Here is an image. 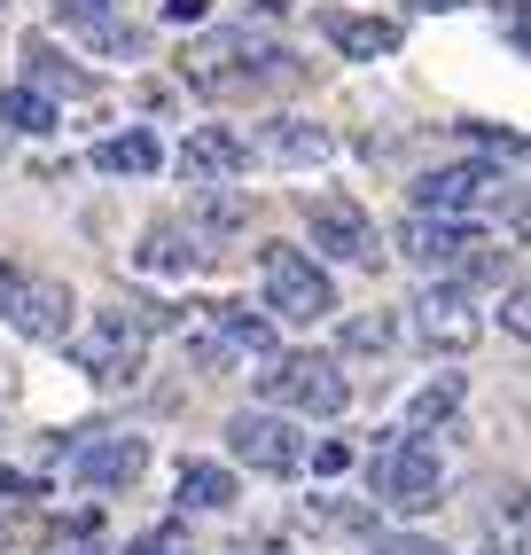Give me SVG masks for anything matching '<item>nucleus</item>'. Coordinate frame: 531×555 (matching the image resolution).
<instances>
[{
	"label": "nucleus",
	"instance_id": "b1692460",
	"mask_svg": "<svg viewBox=\"0 0 531 555\" xmlns=\"http://www.w3.org/2000/svg\"><path fill=\"white\" fill-rule=\"evenodd\" d=\"M391 337H399L391 313H345V328H336V345H345V352H391Z\"/></svg>",
	"mask_w": 531,
	"mask_h": 555
},
{
	"label": "nucleus",
	"instance_id": "6e6552de",
	"mask_svg": "<svg viewBox=\"0 0 531 555\" xmlns=\"http://www.w3.org/2000/svg\"><path fill=\"white\" fill-rule=\"evenodd\" d=\"M306 228H313V250H321V258H336V267H375V258H384V235H375L367 204H360V196H345V189L306 196Z\"/></svg>",
	"mask_w": 531,
	"mask_h": 555
},
{
	"label": "nucleus",
	"instance_id": "20e7f679",
	"mask_svg": "<svg viewBox=\"0 0 531 555\" xmlns=\"http://www.w3.org/2000/svg\"><path fill=\"white\" fill-rule=\"evenodd\" d=\"M48 454H63L87 493H126L148 469V438H133V430H55Z\"/></svg>",
	"mask_w": 531,
	"mask_h": 555
},
{
	"label": "nucleus",
	"instance_id": "5701e85b",
	"mask_svg": "<svg viewBox=\"0 0 531 555\" xmlns=\"http://www.w3.org/2000/svg\"><path fill=\"white\" fill-rule=\"evenodd\" d=\"M313 532H375V501H306Z\"/></svg>",
	"mask_w": 531,
	"mask_h": 555
},
{
	"label": "nucleus",
	"instance_id": "4c0bfd02",
	"mask_svg": "<svg viewBox=\"0 0 531 555\" xmlns=\"http://www.w3.org/2000/svg\"><path fill=\"white\" fill-rule=\"evenodd\" d=\"M0 9H9V0H0Z\"/></svg>",
	"mask_w": 531,
	"mask_h": 555
},
{
	"label": "nucleus",
	"instance_id": "f3484780",
	"mask_svg": "<svg viewBox=\"0 0 531 555\" xmlns=\"http://www.w3.org/2000/svg\"><path fill=\"white\" fill-rule=\"evenodd\" d=\"M211 328H219V345L226 352H250V360H274V321L250 313V306H204Z\"/></svg>",
	"mask_w": 531,
	"mask_h": 555
},
{
	"label": "nucleus",
	"instance_id": "ddd939ff",
	"mask_svg": "<svg viewBox=\"0 0 531 555\" xmlns=\"http://www.w3.org/2000/svg\"><path fill=\"white\" fill-rule=\"evenodd\" d=\"M211 258H219V250L187 228V219H157V228L141 235L133 267H141V274H196V267H211Z\"/></svg>",
	"mask_w": 531,
	"mask_h": 555
},
{
	"label": "nucleus",
	"instance_id": "f8f14e48",
	"mask_svg": "<svg viewBox=\"0 0 531 555\" xmlns=\"http://www.w3.org/2000/svg\"><path fill=\"white\" fill-rule=\"evenodd\" d=\"M414 328H423V345L430 352H469L477 337H484V321H477V306H469V289H453V282H438L423 306H414Z\"/></svg>",
	"mask_w": 531,
	"mask_h": 555
},
{
	"label": "nucleus",
	"instance_id": "a878e982",
	"mask_svg": "<svg viewBox=\"0 0 531 555\" xmlns=\"http://www.w3.org/2000/svg\"><path fill=\"white\" fill-rule=\"evenodd\" d=\"M367 555H445L430 532H391V525H375L367 532Z\"/></svg>",
	"mask_w": 531,
	"mask_h": 555
},
{
	"label": "nucleus",
	"instance_id": "9d476101",
	"mask_svg": "<svg viewBox=\"0 0 531 555\" xmlns=\"http://www.w3.org/2000/svg\"><path fill=\"white\" fill-rule=\"evenodd\" d=\"M226 454H235L243 469H258V477H297L306 469V438H297V423L289 415H274V406H243L235 423H226Z\"/></svg>",
	"mask_w": 531,
	"mask_h": 555
},
{
	"label": "nucleus",
	"instance_id": "c756f323",
	"mask_svg": "<svg viewBox=\"0 0 531 555\" xmlns=\"http://www.w3.org/2000/svg\"><path fill=\"white\" fill-rule=\"evenodd\" d=\"M187 540H180V525H157V532H148V540H133L126 555H180Z\"/></svg>",
	"mask_w": 531,
	"mask_h": 555
},
{
	"label": "nucleus",
	"instance_id": "72a5a7b5",
	"mask_svg": "<svg viewBox=\"0 0 531 555\" xmlns=\"http://www.w3.org/2000/svg\"><path fill=\"white\" fill-rule=\"evenodd\" d=\"M9 391H16V376H9V367H0V399H9Z\"/></svg>",
	"mask_w": 531,
	"mask_h": 555
},
{
	"label": "nucleus",
	"instance_id": "7ed1b4c3",
	"mask_svg": "<svg viewBox=\"0 0 531 555\" xmlns=\"http://www.w3.org/2000/svg\"><path fill=\"white\" fill-rule=\"evenodd\" d=\"M258 282H266V313H282V321H328L336 313L328 267L297 243H258Z\"/></svg>",
	"mask_w": 531,
	"mask_h": 555
},
{
	"label": "nucleus",
	"instance_id": "473e14b6",
	"mask_svg": "<svg viewBox=\"0 0 531 555\" xmlns=\"http://www.w3.org/2000/svg\"><path fill=\"white\" fill-rule=\"evenodd\" d=\"M235 555H297V547H282V540H243Z\"/></svg>",
	"mask_w": 531,
	"mask_h": 555
},
{
	"label": "nucleus",
	"instance_id": "dca6fc26",
	"mask_svg": "<svg viewBox=\"0 0 531 555\" xmlns=\"http://www.w3.org/2000/svg\"><path fill=\"white\" fill-rule=\"evenodd\" d=\"M187 228H196L204 243L235 235V228H250V196H243V189H226V180H211V189L187 196Z\"/></svg>",
	"mask_w": 531,
	"mask_h": 555
},
{
	"label": "nucleus",
	"instance_id": "f03ea898",
	"mask_svg": "<svg viewBox=\"0 0 531 555\" xmlns=\"http://www.w3.org/2000/svg\"><path fill=\"white\" fill-rule=\"evenodd\" d=\"M367 486H375V501H384V508L423 516V508H438L445 454L423 447V438H406L399 423H384V430H375V454H367Z\"/></svg>",
	"mask_w": 531,
	"mask_h": 555
},
{
	"label": "nucleus",
	"instance_id": "412c9836",
	"mask_svg": "<svg viewBox=\"0 0 531 555\" xmlns=\"http://www.w3.org/2000/svg\"><path fill=\"white\" fill-rule=\"evenodd\" d=\"M0 126L9 133H55V102L40 87H9L0 94Z\"/></svg>",
	"mask_w": 531,
	"mask_h": 555
},
{
	"label": "nucleus",
	"instance_id": "cd10ccee",
	"mask_svg": "<svg viewBox=\"0 0 531 555\" xmlns=\"http://www.w3.org/2000/svg\"><path fill=\"white\" fill-rule=\"evenodd\" d=\"M0 501H48V477L40 469H0Z\"/></svg>",
	"mask_w": 531,
	"mask_h": 555
},
{
	"label": "nucleus",
	"instance_id": "39448f33",
	"mask_svg": "<svg viewBox=\"0 0 531 555\" xmlns=\"http://www.w3.org/2000/svg\"><path fill=\"white\" fill-rule=\"evenodd\" d=\"M258 391L289 406V415H345L352 406V384H345V367H336L328 352H274L266 360V376Z\"/></svg>",
	"mask_w": 531,
	"mask_h": 555
},
{
	"label": "nucleus",
	"instance_id": "a211bd4d",
	"mask_svg": "<svg viewBox=\"0 0 531 555\" xmlns=\"http://www.w3.org/2000/svg\"><path fill=\"white\" fill-rule=\"evenodd\" d=\"M243 501V486H235V469L226 462H180V508H235Z\"/></svg>",
	"mask_w": 531,
	"mask_h": 555
},
{
	"label": "nucleus",
	"instance_id": "c85d7f7f",
	"mask_svg": "<svg viewBox=\"0 0 531 555\" xmlns=\"http://www.w3.org/2000/svg\"><path fill=\"white\" fill-rule=\"evenodd\" d=\"M55 16L79 31V24H94V16H118V0H55Z\"/></svg>",
	"mask_w": 531,
	"mask_h": 555
},
{
	"label": "nucleus",
	"instance_id": "bb28decb",
	"mask_svg": "<svg viewBox=\"0 0 531 555\" xmlns=\"http://www.w3.org/2000/svg\"><path fill=\"white\" fill-rule=\"evenodd\" d=\"M306 462H313V477H345L352 447H345V438H321V447H306Z\"/></svg>",
	"mask_w": 531,
	"mask_h": 555
},
{
	"label": "nucleus",
	"instance_id": "2f4dec72",
	"mask_svg": "<svg viewBox=\"0 0 531 555\" xmlns=\"http://www.w3.org/2000/svg\"><path fill=\"white\" fill-rule=\"evenodd\" d=\"M204 9H211V0H165V16H172V24H204Z\"/></svg>",
	"mask_w": 531,
	"mask_h": 555
},
{
	"label": "nucleus",
	"instance_id": "1a4fd4ad",
	"mask_svg": "<svg viewBox=\"0 0 531 555\" xmlns=\"http://www.w3.org/2000/svg\"><path fill=\"white\" fill-rule=\"evenodd\" d=\"M516 196V180L501 165H438L414 180V211H438V219H477V211H501Z\"/></svg>",
	"mask_w": 531,
	"mask_h": 555
},
{
	"label": "nucleus",
	"instance_id": "4468645a",
	"mask_svg": "<svg viewBox=\"0 0 531 555\" xmlns=\"http://www.w3.org/2000/svg\"><path fill=\"white\" fill-rule=\"evenodd\" d=\"M250 141V157H266V165H321L328 157V133L321 126H306V118H266L258 133H243Z\"/></svg>",
	"mask_w": 531,
	"mask_h": 555
},
{
	"label": "nucleus",
	"instance_id": "9b49d317",
	"mask_svg": "<svg viewBox=\"0 0 531 555\" xmlns=\"http://www.w3.org/2000/svg\"><path fill=\"white\" fill-rule=\"evenodd\" d=\"M235 172H250V141L235 126H196L180 141V180L187 189H211V180H235Z\"/></svg>",
	"mask_w": 531,
	"mask_h": 555
},
{
	"label": "nucleus",
	"instance_id": "2eb2a0df",
	"mask_svg": "<svg viewBox=\"0 0 531 555\" xmlns=\"http://www.w3.org/2000/svg\"><path fill=\"white\" fill-rule=\"evenodd\" d=\"M313 24H321V40H328L336 55H352V63H375V55H391V48H399V24H391V16H345V9H321Z\"/></svg>",
	"mask_w": 531,
	"mask_h": 555
},
{
	"label": "nucleus",
	"instance_id": "393cba45",
	"mask_svg": "<svg viewBox=\"0 0 531 555\" xmlns=\"http://www.w3.org/2000/svg\"><path fill=\"white\" fill-rule=\"evenodd\" d=\"M79 40L102 48V55H141V48H148V31L126 24V16H94V24H79Z\"/></svg>",
	"mask_w": 531,
	"mask_h": 555
},
{
	"label": "nucleus",
	"instance_id": "0eeeda50",
	"mask_svg": "<svg viewBox=\"0 0 531 555\" xmlns=\"http://www.w3.org/2000/svg\"><path fill=\"white\" fill-rule=\"evenodd\" d=\"M63 345H70V360H79L94 384H133L141 360H148V328H141L126 306H109V313H94L87 328H70Z\"/></svg>",
	"mask_w": 531,
	"mask_h": 555
},
{
	"label": "nucleus",
	"instance_id": "aec40b11",
	"mask_svg": "<svg viewBox=\"0 0 531 555\" xmlns=\"http://www.w3.org/2000/svg\"><path fill=\"white\" fill-rule=\"evenodd\" d=\"M24 87H40V94H94V79H87V70H70L48 40H24Z\"/></svg>",
	"mask_w": 531,
	"mask_h": 555
},
{
	"label": "nucleus",
	"instance_id": "6ab92c4d",
	"mask_svg": "<svg viewBox=\"0 0 531 555\" xmlns=\"http://www.w3.org/2000/svg\"><path fill=\"white\" fill-rule=\"evenodd\" d=\"M453 415H462V376H438V384H423V391L406 399L399 430H406V438H423V430H445Z\"/></svg>",
	"mask_w": 531,
	"mask_h": 555
},
{
	"label": "nucleus",
	"instance_id": "423d86ee",
	"mask_svg": "<svg viewBox=\"0 0 531 555\" xmlns=\"http://www.w3.org/2000/svg\"><path fill=\"white\" fill-rule=\"evenodd\" d=\"M0 321H9L16 337H31V345H63L70 321H79V298H70V282H55V274L0 267Z\"/></svg>",
	"mask_w": 531,
	"mask_h": 555
},
{
	"label": "nucleus",
	"instance_id": "c9c22d12",
	"mask_svg": "<svg viewBox=\"0 0 531 555\" xmlns=\"http://www.w3.org/2000/svg\"><path fill=\"white\" fill-rule=\"evenodd\" d=\"M484 555H523V547H484Z\"/></svg>",
	"mask_w": 531,
	"mask_h": 555
},
{
	"label": "nucleus",
	"instance_id": "f257e3e1",
	"mask_svg": "<svg viewBox=\"0 0 531 555\" xmlns=\"http://www.w3.org/2000/svg\"><path fill=\"white\" fill-rule=\"evenodd\" d=\"M180 79L196 94H219V102H258V94H282V87H306V63L282 55V48H258L250 31H211V40L180 48Z\"/></svg>",
	"mask_w": 531,
	"mask_h": 555
},
{
	"label": "nucleus",
	"instance_id": "4be33fe9",
	"mask_svg": "<svg viewBox=\"0 0 531 555\" xmlns=\"http://www.w3.org/2000/svg\"><path fill=\"white\" fill-rule=\"evenodd\" d=\"M157 141H148V133H109L102 141V150H94V172H157Z\"/></svg>",
	"mask_w": 531,
	"mask_h": 555
},
{
	"label": "nucleus",
	"instance_id": "f704fd0d",
	"mask_svg": "<svg viewBox=\"0 0 531 555\" xmlns=\"http://www.w3.org/2000/svg\"><path fill=\"white\" fill-rule=\"evenodd\" d=\"M423 9H462V0H423Z\"/></svg>",
	"mask_w": 531,
	"mask_h": 555
},
{
	"label": "nucleus",
	"instance_id": "e433bc0d",
	"mask_svg": "<svg viewBox=\"0 0 531 555\" xmlns=\"http://www.w3.org/2000/svg\"><path fill=\"white\" fill-rule=\"evenodd\" d=\"M63 555H94V547H63Z\"/></svg>",
	"mask_w": 531,
	"mask_h": 555
},
{
	"label": "nucleus",
	"instance_id": "58836bf2",
	"mask_svg": "<svg viewBox=\"0 0 531 555\" xmlns=\"http://www.w3.org/2000/svg\"><path fill=\"white\" fill-rule=\"evenodd\" d=\"M180 555H187V547H180Z\"/></svg>",
	"mask_w": 531,
	"mask_h": 555
},
{
	"label": "nucleus",
	"instance_id": "7c9ffc66",
	"mask_svg": "<svg viewBox=\"0 0 531 555\" xmlns=\"http://www.w3.org/2000/svg\"><path fill=\"white\" fill-rule=\"evenodd\" d=\"M501 328H508V337H523V282L508 289V306H501Z\"/></svg>",
	"mask_w": 531,
	"mask_h": 555
}]
</instances>
